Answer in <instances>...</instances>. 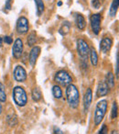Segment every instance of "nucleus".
<instances>
[{
    "instance_id": "f257e3e1",
    "label": "nucleus",
    "mask_w": 119,
    "mask_h": 134,
    "mask_svg": "<svg viewBox=\"0 0 119 134\" xmlns=\"http://www.w3.org/2000/svg\"><path fill=\"white\" fill-rule=\"evenodd\" d=\"M66 97H67L68 104L71 108H76L79 106L80 103V93L79 90L74 85L70 84L67 86V89H66Z\"/></svg>"
},
{
    "instance_id": "f03ea898",
    "label": "nucleus",
    "mask_w": 119,
    "mask_h": 134,
    "mask_svg": "<svg viewBox=\"0 0 119 134\" xmlns=\"http://www.w3.org/2000/svg\"><path fill=\"white\" fill-rule=\"evenodd\" d=\"M106 110H107V101L106 100H101L97 103L96 108H95L94 111V124L99 125L101 121L104 119V116L106 114Z\"/></svg>"
},
{
    "instance_id": "7ed1b4c3",
    "label": "nucleus",
    "mask_w": 119,
    "mask_h": 134,
    "mask_svg": "<svg viewBox=\"0 0 119 134\" xmlns=\"http://www.w3.org/2000/svg\"><path fill=\"white\" fill-rule=\"evenodd\" d=\"M13 98L15 103L19 107L26 106L28 102V97L25 90L20 86H16L13 90Z\"/></svg>"
},
{
    "instance_id": "20e7f679",
    "label": "nucleus",
    "mask_w": 119,
    "mask_h": 134,
    "mask_svg": "<svg viewBox=\"0 0 119 134\" xmlns=\"http://www.w3.org/2000/svg\"><path fill=\"white\" fill-rule=\"evenodd\" d=\"M55 81L59 84L62 86H69L70 84H72L73 82V79H72L71 75L67 73L66 71H59L55 75Z\"/></svg>"
},
{
    "instance_id": "39448f33",
    "label": "nucleus",
    "mask_w": 119,
    "mask_h": 134,
    "mask_svg": "<svg viewBox=\"0 0 119 134\" xmlns=\"http://www.w3.org/2000/svg\"><path fill=\"white\" fill-rule=\"evenodd\" d=\"M89 45L87 44L85 41L80 39L77 41V52L81 58H82L84 60L87 59L88 55H89Z\"/></svg>"
},
{
    "instance_id": "423d86ee",
    "label": "nucleus",
    "mask_w": 119,
    "mask_h": 134,
    "mask_svg": "<svg viewBox=\"0 0 119 134\" xmlns=\"http://www.w3.org/2000/svg\"><path fill=\"white\" fill-rule=\"evenodd\" d=\"M101 15L100 14H93L90 18V20H91V27L92 30L95 35H98L99 32L101 30Z\"/></svg>"
},
{
    "instance_id": "0eeeda50",
    "label": "nucleus",
    "mask_w": 119,
    "mask_h": 134,
    "mask_svg": "<svg viewBox=\"0 0 119 134\" xmlns=\"http://www.w3.org/2000/svg\"><path fill=\"white\" fill-rule=\"evenodd\" d=\"M17 31L19 34H26L28 31V20L25 17H20L17 19Z\"/></svg>"
},
{
    "instance_id": "6e6552de",
    "label": "nucleus",
    "mask_w": 119,
    "mask_h": 134,
    "mask_svg": "<svg viewBox=\"0 0 119 134\" xmlns=\"http://www.w3.org/2000/svg\"><path fill=\"white\" fill-rule=\"evenodd\" d=\"M23 52V41L21 39H17L13 44V48H12V54L16 59H19L21 57Z\"/></svg>"
},
{
    "instance_id": "1a4fd4ad",
    "label": "nucleus",
    "mask_w": 119,
    "mask_h": 134,
    "mask_svg": "<svg viewBox=\"0 0 119 134\" xmlns=\"http://www.w3.org/2000/svg\"><path fill=\"white\" fill-rule=\"evenodd\" d=\"M14 78L17 82H24L27 79V73L26 70L20 65H17L14 69Z\"/></svg>"
},
{
    "instance_id": "9d476101",
    "label": "nucleus",
    "mask_w": 119,
    "mask_h": 134,
    "mask_svg": "<svg viewBox=\"0 0 119 134\" xmlns=\"http://www.w3.org/2000/svg\"><path fill=\"white\" fill-rule=\"evenodd\" d=\"M92 100H93V92L91 88H88L86 92L84 93V111L87 112L91 106Z\"/></svg>"
},
{
    "instance_id": "9b49d317",
    "label": "nucleus",
    "mask_w": 119,
    "mask_h": 134,
    "mask_svg": "<svg viewBox=\"0 0 119 134\" xmlns=\"http://www.w3.org/2000/svg\"><path fill=\"white\" fill-rule=\"evenodd\" d=\"M39 53H40V48L39 46H34L33 48L31 49L29 52V63L34 66L37 62L38 58L39 56Z\"/></svg>"
},
{
    "instance_id": "f8f14e48",
    "label": "nucleus",
    "mask_w": 119,
    "mask_h": 134,
    "mask_svg": "<svg viewBox=\"0 0 119 134\" xmlns=\"http://www.w3.org/2000/svg\"><path fill=\"white\" fill-rule=\"evenodd\" d=\"M112 44H113V41L110 38L108 37H104L103 38L102 41H101V44H100V50L102 51L104 53H106L110 51L112 47Z\"/></svg>"
},
{
    "instance_id": "ddd939ff",
    "label": "nucleus",
    "mask_w": 119,
    "mask_h": 134,
    "mask_svg": "<svg viewBox=\"0 0 119 134\" xmlns=\"http://www.w3.org/2000/svg\"><path fill=\"white\" fill-rule=\"evenodd\" d=\"M74 19H75V24H76L77 28L81 30H84L86 26V22L84 16L81 15V14H75Z\"/></svg>"
},
{
    "instance_id": "4468645a",
    "label": "nucleus",
    "mask_w": 119,
    "mask_h": 134,
    "mask_svg": "<svg viewBox=\"0 0 119 134\" xmlns=\"http://www.w3.org/2000/svg\"><path fill=\"white\" fill-rule=\"evenodd\" d=\"M109 92V87L106 85L105 82H101L98 85V88H97V96L98 97H104L106 96Z\"/></svg>"
},
{
    "instance_id": "2eb2a0df",
    "label": "nucleus",
    "mask_w": 119,
    "mask_h": 134,
    "mask_svg": "<svg viewBox=\"0 0 119 134\" xmlns=\"http://www.w3.org/2000/svg\"><path fill=\"white\" fill-rule=\"evenodd\" d=\"M89 54H90V59H91V63L93 66H96L97 63H98V56L97 53L95 52V50L93 48H91L89 51Z\"/></svg>"
},
{
    "instance_id": "dca6fc26",
    "label": "nucleus",
    "mask_w": 119,
    "mask_h": 134,
    "mask_svg": "<svg viewBox=\"0 0 119 134\" xmlns=\"http://www.w3.org/2000/svg\"><path fill=\"white\" fill-rule=\"evenodd\" d=\"M35 3L37 5V15L39 17L44 11V3L42 0H35Z\"/></svg>"
},
{
    "instance_id": "f3484780",
    "label": "nucleus",
    "mask_w": 119,
    "mask_h": 134,
    "mask_svg": "<svg viewBox=\"0 0 119 134\" xmlns=\"http://www.w3.org/2000/svg\"><path fill=\"white\" fill-rule=\"evenodd\" d=\"M52 94H53L54 97L57 99L62 98V91L59 86H54L53 87H52Z\"/></svg>"
},
{
    "instance_id": "a211bd4d",
    "label": "nucleus",
    "mask_w": 119,
    "mask_h": 134,
    "mask_svg": "<svg viewBox=\"0 0 119 134\" xmlns=\"http://www.w3.org/2000/svg\"><path fill=\"white\" fill-rule=\"evenodd\" d=\"M106 85L108 86V87H114L115 86V77L112 73H108L106 75Z\"/></svg>"
},
{
    "instance_id": "6ab92c4d",
    "label": "nucleus",
    "mask_w": 119,
    "mask_h": 134,
    "mask_svg": "<svg viewBox=\"0 0 119 134\" xmlns=\"http://www.w3.org/2000/svg\"><path fill=\"white\" fill-rule=\"evenodd\" d=\"M41 97H42V95H41L40 90L39 88H34L33 91H32V99L34 101H36V102H38V101H39L41 99Z\"/></svg>"
},
{
    "instance_id": "aec40b11",
    "label": "nucleus",
    "mask_w": 119,
    "mask_h": 134,
    "mask_svg": "<svg viewBox=\"0 0 119 134\" xmlns=\"http://www.w3.org/2000/svg\"><path fill=\"white\" fill-rule=\"evenodd\" d=\"M70 29H71V24H70L68 21H65V22H63L62 27L61 28V30H59V33L62 34V35H66V34L69 32Z\"/></svg>"
},
{
    "instance_id": "412c9836",
    "label": "nucleus",
    "mask_w": 119,
    "mask_h": 134,
    "mask_svg": "<svg viewBox=\"0 0 119 134\" xmlns=\"http://www.w3.org/2000/svg\"><path fill=\"white\" fill-rule=\"evenodd\" d=\"M117 8H118V1L117 0H114L111 5V8H110V16L111 17H115L116 15Z\"/></svg>"
},
{
    "instance_id": "4be33fe9",
    "label": "nucleus",
    "mask_w": 119,
    "mask_h": 134,
    "mask_svg": "<svg viewBox=\"0 0 119 134\" xmlns=\"http://www.w3.org/2000/svg\"><path fill=\"white\" fill-rule=\"evenodd\" d=\"M27 42H28V46H33L34 44H35L36 42H37V38H36V33H34V32H32V33H30L29 35L28 36V38H27Z\"/></svg>"
},
{
    "instance_id": "5701e85b",
    "label": "nucleus",
    "mask_w": 119,
    "mask_h": 134,
    "mask_svg": "<svg viewBox=\"0 0 119 134\" xmlns=\"http://www.w3.org/2000/svg\"><path fill=\"white\" fill-rule=\"evenodd\" d=\"M7 99L6 91H5V86L2 83H0V102H5Z\"/></svg>"
},
{
    "instance_id": "b1692460",
    "label": "nucleus",
    "mask_w": 119,
    "mask_h": 134,
    "mask_svg": "<svg viewBox=\"0 0 119 134\" xmlns=\"http://www.w3.org/2000/svg\"><path fill=\"white\" fill-rule=\"evenodd\" d=\"M116 117H117V104H116V102H114L113 108H112L111 118L112 119H115Z\"/></svg>"
},
{
    "instance_id": "393cba45",
    "label": "nucleus",
    "mask_w": 119,
    "mask_h": 134,
    "mask_svg": "<svg viewBox=\"0 0 119 134\" xmlns=\"http://www.w3.org/2000/svg\"><path fill=\"white\" fill-rule=\"evenodd\" d=\"M99 134H108V129L106 127V125H103L100 131H99Z\"/></svg>"
},
{
    "instance_id": "a878e982",
    "label": "nucleus",
    "mask_w": 119,
    "mask_h": 134,
    "mask_svg": "<svg viewBox=\"0 0 119 134\" xmlns=\"http://www.w3.org/2000/svg\"><path fill=\"white\" fill-rule=\"evenodd\" d=\"M92 5H93V7L94 8H99L101 6V3L99 0H93V1H92Z\"/></svg>"
},
{
    "instance_id": "bb28decb",
    "label": "nucleus",
    "mask_w": 119,
    "mask_h": 134,
    "mask_svg": "<svg viewBox=\"0 0 119 134\" xmlns=\"http://www.w3.org/2000/svg\"><path fill=\"white\" fill-rule=\"evenodd\" d=\"M4 41L6 43H8V44H11V43H13V40H12V38L9 37V36H6V37H4Z\"/></svg>"
},
{
    "instance_id": "cd10ccee",
    "label": "nucleus",
    "mask_w": 119,
    "mask_h": 134,
    "mask_svg": "<svg viewBox=\"0 0 119 134\" xmlns=\"http://www.w3.org/2000/svg\"><path fill=\"white\" fill-rule=\"evenodd\" d=\"M12 2H13V0H7L6 6H5V8H6L8 10L11 9V4H12Z\"/></svg>"
},
{
    "instance_id": "c85d7f7f",
    "label": "nucleus",
    "mask_w": 119,
    "mask_h": 134,
    "mask_svg": "<svg viewBox=\"0 0 119 134\" xmlns=\"http://www.w3.org/2000/svg\"><path fill=\"white\" fill-rule=\"evenodd\" d=\"M115 75L116 77H118V53L116 56V65H115Z\"/></svg>"
},
{
    "instance_id": "c756f323",
    "label": "nucleus",
    "mask_w": 119,
    "mask_h": 134,
    "mask_svg": "<svg viewBox=\"0 0 119 134\" xmlns=\"http://www.w3.org/2000/svg\"><path fill=\"white\" fill-rule=\"evenodd\" d=\"M54 134H64V132L62 131L61 129L59 128H54Z\"/></svg>"
},
{
    "instance_id": "7c9ffc66",
    "label": "nucleus",
    "mask_w": 119,
    "mask_h": 134,
    "mask_svg": "<svg viewBox=\"0 0 119 134\" xmlns=\"http://www.w3.org/2000/svg\"><path fill=\"white\" fill-rule=\"evenodd\" d=\"M2 44H3V39L1 37H0V48L2 47Z\"/></svg>"
},
{
    "instance_id": "2f4dec72",
    "label": "nucleus",
    "mask_w": 119,
    "mask_h": 134,
    "mask_svg": "<svg viewBox=\"0 0 119 134\" xmlns=\"http://www.w3.org/2000/svg\"><path fill=\"white\" fill-rule=\"evenodd\" d=\"M1 113H2V105L0 103V115H1Z\"/></svg>"
},
{
    "instance_id": "473e14b6",
    "label": "nucleus",
    "mask_w": 119,
    "mask_h": 134,
    "mask_svg": "<svg viewBox=\"0 0 119 134\" xmlns=\"http://www.w3.org/2000/svg\"><path fill=\"white\" fill-rule=\"evenodd\" d=\"M112 134H118V132H117L116 130H114V131L112 132Z\"/></svg>"
},
{
    "instance_id": "72a5a7b5",
    "label": "nucleus",
    "mask_w": 119,
    "mask_h": 134,
    "mask_svg": "<svg viewBox=\"0 0 119 134\" xmlns=\"http://www.w3.org/2000/svg\"><path fill=\"white\" fill-rule=\"evenodd\" d=\"M62 2H59V3H58V6H62Z\"/></svg>"
}]
</instances>
